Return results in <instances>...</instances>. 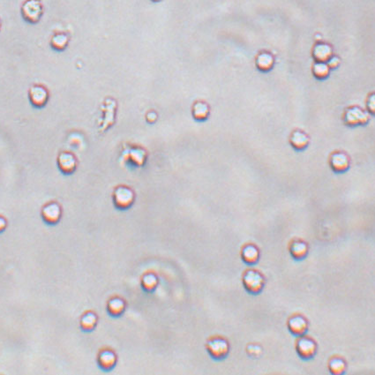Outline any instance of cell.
<instances>
[{
	"label": "cell",
	"instance_id": "cell-3",
	"mask_svg": "<svg viewBox=\"0 0 375 375\" xmlns=\"http://www.w3.org/2000/svg\"><path fill=\"white\" fill-rule=\"evenodd\" d=\"M113 203L119 210H126L133 206L135 200L134 191L125 186H119L113 191Z\"/></svg>",
	"mask_w": 375,
	"mask_h": 375
},
{
	"label": "cell",
	"instance_id": "cell-14",
	"mask_svg": "<svg viewBox=\"0 0 375 375\" xmlns=\"http://www.w3.org/2000/svg\"><path fill=\"white\" fill-rule=\"evenodd\" d=\"M126 304L121 297H111L107 303V313L112 318H118L125 313Z\"/></svg>",
	"mask_w": 375,
	"mask_h": 375
},
{
	"label": "cell",
	"instance_id": "cell-21",
	"mask_svg": "<svg viewBox=\"0 0 375 375\" xmlns=\"http://www.w3.org/2000/svg\"><path fill=\"white\" fill-rule=\"evenodd\" d=\"M289 141H290V144L292 145L294 149H297V150H302L308 145L309 138L305 133H303L301 131H295L291 134Z\"/></svg>",
	"mask_w": 375,
	"mask_h": 375
},
{
	"label": "cell",
	"instance_id": "cell-30",
	"mask_svg": "<svg viewBox=\"0 0 375 375\" xmlns=\"http://www.w3.org/2000/svg\"><path fill=\"white\" fill-rule=\"evenodd\" d=\"M0 28H1V21H0Z\"/></svg>",
	"mask_w": 375,
	"mask_h": 375
},
{
	"label": "cell",
	"instance_id": "cell-25",
	"mask_svg": "<svg viewBox=\"0 0 375 375\" xmlns=\"http://www.w3.org/2000/svg\"><path fill=\"white\" fill-rule=\"evenodd\" d=\"M128 153H129L128 158H131V160L133 161V163H135L134 164H136L138 166H141L143 164L146 159V151H144L143 149H130Z\"/></svg>",
	"mask_w": 375,
	"mask_h": 375
},
{
	"label": "cell",
	"instance_id": "cell-18",
	"mask_svg": "<svg viewBox=\"0 0 375 375\" xmlns=\"http://www.w3.org/2000/svg\"><path fill=\"white\" fill-rule=\"evenodd\" d=\"M141 285L142 289L147 293H152L159 285V279L156 274H145L141 278Z\"/></svg>",
	"mask_w": 375,
	"mask_h": 375
},
{
	"label": "cell",
	"instance_id": "cell-17",
	"mask_svg": "<svg viewBox=\"0 0 375 375\" xmlns=\"http://www.w3.org/2000/svg\"><path fill=\"white\" fill-rule=\"evenodd\" d=\"M330 165L335 172H345L348 170L350 165L349 157L344 153H335L331 156Z\"/></svg>",
	"mask_w": 375,
	"mask_h": 375
},
{
	"label": "cell",
	"instance_id": "cell-29",
	"mask_svg": "<svg viewBox=\"0 0 375 375\" xmlns=\"http://www.w3.org/2000/svg\"><path fill=\"white\" fill-rule=\"evenodd\" d=\"M157 114L155 113V112H149L148 115H147V119H148V121L150 122V123H154V122L156 121L157 120Z\"/></svg>",
	"mask_w": 375,
	"mask_h": 375
},
{
	"label": "cell",
	"instance_id": "cell-9",
	"mask_svg": "<svg viewBox=\"0 0 375 375\" xmlns=\"http://www.w3.org/2000/svg\"><path fill=\"white\" fill-rule=\"evenodd\" d=\"M117 357L116 353L109 349H103L97 356V365L103 372H110L116 368Z\"/></svg>",
	"mask_w": 375,
	"mask_h": 375
},
{
	"label": "cell",
	"instance_id": "cell-16",
	"mask_svg": "<svg viewBox=\"0 0 375 375\" xmlns=\"http://www.w3.org/2000/svg\"><path fill=\"white\" fill-rule=\"evenodd\" d=\"M97 322L98 317L94 312H86L80 320V328L83 332H92L96 328Z\"/></svg>",
	"mask_w": 375,
	"mask_h": 375
},
{
	"label": "cell",
	"instance_id": "cell-12",
	"mask_svg": "<svg viewBox=\"0 0 375 375\" xmlns=\"http://www.w3.org/2000/svg\"><path fill=\"white\" fill-rule=\"evenodd\" d=\"M261 258V253L258 247L253 244H247L241 251L243 262L248 266H254L258 263Z\"/></svg>",
	"mask_w": 375,
	"mask_h": 375
},
{
	"label": "cell",
	"instance_id": "cell-2",
	"mask_svg": "<svg viewBox=\"0 0 375 375\" xmlns=\"http://www.w3.org/2000/svg\"><path fill=\"white\" fill-rule=\"evenodd\" d=\"M206 350L212 360L222 361L229 356L231 347L225 338L221 336H214L207 341Z\"/></svg>",
	"mask_w": 375,
	"mask_h": 375
},
{
	"label": "cell",
	"instance_id": "cell-6",
	"mask_svg": "<svg viewBox=\"0 0 375 375\" xmlns=\"http://www.w3.org/2000/svg\"><path fill=\"white\" fill-rule=\"evenodd\" d=\"M41 216L48 225H56L62 217L61 206L56 201L48 202L42 207Z\"/></svg>",
	"mask_w": 375,
	"mask_h": 375
},
{
	"label": "cell",
	"instance_id": "cell-24",
	"mask_svg": "<svg viewBox=\"0 0 375 375\" xmlns=\"http://www.w3.org/2000/svg\"><path fill=\"white\" fill-rule=\"evenodd\" d=\"M330 68L327 63L316 62L313 67V74L316 78L320 80L326 79L329 75Z\"/></svg>",
	"mask_w": 375,
	"mask_h": 375
},
{
	"label": "cell",
	"instance_id": "cell-13",
	"mask_svg": "<svg viewBox=\"0 0 375 375\" xmlns=\"http://www.w3.org/2000/svg\"><path fill=\"white\" fill-rule=\"evenodd\" d=\"M289 254L291 258L296 262H301L305 260L309 253V246L303 240H294L289 245Z\"/></svg>",
	"mask_w": 375,
	"mask_h": 375
},
{
	"label": "cell",
	"instance_id": "cell-7",
	"mask_svg": "<svg viewBox=\"0 0 375 375\" xmlns=\"http://www.w3.org/2000/svg\"><path fill=\"white\" fill-rule=\"evenodd\" d=\"M287 327L292 336L300 337L305 336L308 331V321L301 314H294L288 320Z\"/></svg>",
	"mask_w": 375,
	"mask_h": 375
},
{
	"label": "cell",
	"instance_id": "cell-20",
	"mask_svg": "<svg viewBox=\"0 0 375 375\" xmlns=\"http://www.w3.org/2000/svg\"><path fill=\"white\" fill-rule=\"evenodd\" d=\"M275 64L274 57L268 52H262L256 58V66L259 69L263 72L271 70Z\"/></svg>",
	"mask_w": 375,
	"mask_h": 375
},
{
	"label": "cell",
	"instance_id": "cell-1",
	"mask_svg": "<svg viewBox=\"0 0 375 375\" xmlns=\"http://www.w3.org/2000/svg\"><path fill=\"white\" fill-rule=\"evenodd\" d=\"M243 286L246 292L251 295H259L262 293L266 283L264 276L256 270H247L245 271L242 278Z\"/></svg>",
	"mask_w": 375,
	"mask_h": 375
},
{
	"label": "cell",
	"instance_id": "cell-8",
	"mask_svg": "<svg viewBox=\"0 0 375 375\" xmlns=\"http://www.w3.org/2000/svg\"><path fill=\"white\" fill-rule=\"evenodd\" d=\"M28 98L32 105L35 108H43L49 100V92L45 87L33 85L28 90Z\"/></svg>",
	"mask_w": 375,
	"mask_h": 375
},
{
	"label": "cell",
	"instance_id": "cell-28",
	"mask_svg": "<svg viewBox=\"0 0 375 375\" xmlns=\"http://www.w3.org/2000/svg\"><path fill=\"white\" fill-rule=\"evenodd\" d=\"M368 108L371 112H375V95L372 94L368 101Z\"/></svg>",
	"mask_w": 375,
	"mask_h": 375
},
{
	"label": "cell",
	"instance_id": "cell-5",
	"mask_svg": "<svg viewBox=\"0 0 375 375\" xmlns=\"http://www.w3.org/2000/svg\"><path fill=\"white\" fill-rule=\"evenodd\" d=\"M43 13V6L40 0H26L21 5V14L30 23H37Z\"/></svg>",
	"mask_w": 375,
	"mask_h": 375
},
{
	"label": "cell",
	"instance_id": "cell-15",
	"mask_svg": "<svg viewBox=\"0 0 375 375\" xmlns=\"http://www.w3.org/2000/svg\"><path fill=\"white\" fill-rule=\"evenodd\" d=\"M313 56L317 62L327 63L333 56L332 47L328 43H318L313 47Z\"/></svg>",
	"mask_w": 375,
	"mask_h": 375
},
{
	"label": "cell",
	"instance_id": "cell-19",
	"mask_svg": "<svg viewBox=\"0 0 375 375\" xmlns=\"http://www.w3.org/2000/svg\"><path fill=\"white\" fill-rule=\"evenodd\" d=\"M347 369V364L344 359L340 357H333L328 362V370L331 375H342L345 374Z\"/></svg>",
	"mask_w": 375,
	"mask_h": 375
},
{
	"label": "cell",
	"instance_id": "cell-11",
	"mask_svg": "<svg viewBox=\"0 0 375 375\" xmlns=\"http://www.w3.org/2000/svg\"><path fill=\"white\" fill-rule=\"evenodd\" d=\"M368 119V114L359 107H352L347 109L344 116L345 123L349 125H365Z\"/></svg>",
	"mask_w": 375,
	"mask_h": 375
},
{
	"label": "cell",
	"instance_id": "cell-23",
	"mask_svg": "<svg viewBox=\"0 0 375 375\" xmlns=\"http://www.w3.org/2000/svg\"><path fill=\"white\" fill-rule=\"evenodd\" d=\"M209 114V108L207 103L202 102H196L192 108V115L197 120H204Z\"/></svg>",
	"mask_w": 375,
	"mask_h": 375
},
{
	"label": "cell",
	"instance_id": "cell-27",
	"mask_svg": "<svg viewBox=\"0 0 375 375\" xmlns=\"http://www.w3.org/2000/svg\"><path fill=\"white\" fill-rule=\"evenodd\" d=\"M7 220L3 215H0V234L5 231V229L7 228Z\"/></svg>",
	"mask_w": 375,
	"mask_h": 375
},
{
	"label": "cell",
	"instance_id": "cell-22",
	"mask_svg": "<svg viewBox=\"0 0 375 375\" xmlns=\"http://www.w3.org/2000/svg\"><path fill=\"white\" fill-rule=\"evenodd\" d=\"M68 43H69V37L64 33H57L51 37V47L56 51H64L67 47Z\"/></svg>",
	"mask_w": 375,
	"mask_h": 375
},
{
	"label": "cell",
	"instance_id": "cell-4",
	"mask_svg": "<svg viewBox=\"0 0 375 375\" xmlns=\"http://www.w3.org/2000/svg\"><path fill=\"white\" fill-rule=\"evenodd\" d=\"M317 351L318 345L313 339L305 336L298 337L296 343V352L300 360L304 361L313 360L316 356Z\"/></svg>",
	"mask_w": 375,
	"mask_h": 375
},
{
	"label": "cell",
	"instance_id": "cell-10",
	"mask_svg": "<svg viewBox=\"0 0 375 375\" xmlns=\"http://www.w3.org/2000/svg\"><path fill=\"white\" fill-rule=\"evenodd\" d=\"M78 162L75 155L71 152H61L58 157V166L60 172L66 174L70 175L75 172L77 168Z\"/></svg>",
	"mask_w": 375,
	"mask_h": 375
},
{
	"label": "cell",
	"instance_id": "cell-26",
	"mask_svg": "<svg viewBox=\"0 0 375 375\" xmlns=\"http://www.w3.org/2000/svg\"><path fill=\"white\" fill-rule=\"evenodd\" d=\"M328 67L331 69V68H336V67L339 66L340 64V59H338L337 57H331L330 59H328Z\"/></svg>",
	"mask_w": 375,
	"mask_h": 375
}]
</instances>
